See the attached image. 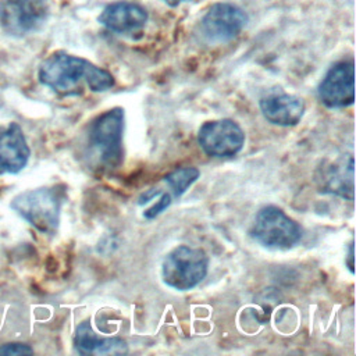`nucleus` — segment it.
Here are the masks:
<instances>
[{"mask_svg":"<svg viewBox=\"0 0 356 356\" xmlns=\"http://www.w3.org/2000/svg\"><path fill=\"white\" fill-rule=\"evenodd\" d=\"M75 348L81 355H120L127 353V343L121 338H100L95 334L89 321L78 325Z\"/></svg>","mask_w":356,"mask_h":356,"instance_id":"4468645a","label":"nucleus"},{"mask_svg":"<svg viewBox=\"0 0 356 356\" xmlns=\"http://www.w3.org/2000/svg\"><path fill=\"white\" fill-rule=\"evenodd\" d=\"M161 192L159 191V189H149L147 192H145V193H142L140 196H139V200H138V203L139 204H143V203H146V202H149L150 199H153V197H156L157 195H160Z\"/></svg>","mask_w":356,"mask_h":356,"instance_id":"a211bd4d","label":"nucleus"},{"mask_svg":"<svg viewBox=\"0 0 356 356\" xmlns=\"http://www.w3.org/2000/svg\"><path fill=\"white\" fill-rule=\"evenodd\" d=\"M165 3H168V4H171V6H177V4H179L181 1H186V0H164Z\"/></svg>","mask_w":356,"mask_h":356,"instance_id":"aec40b11","label":"nucleus"},{"mask_svg":"<svg viewBox=\"0 0 356 356\" xmlns=\"http://www.w3.org/2000/svg\"><path fill=\"white\" fill-rule=\"evenodd\" d=\"M11 207L42 234H54L60 222L61 197L51 188L21 192L11 200Z\"/></svg>","mask_w":356,"mask_h":356,"instance_id":"7ed1b4c3","label":"nucleus"},{"mask_svg":"<svg viewBox=\"0 0 356 356\" xmlns=\"http://www.w3.org/2000/svg\"><path fill=\"white\" fill-rule=\"evenodd\" d=\"M97 21L107 29L118 33L134 32L145 26L147 13L143 7L129 1H115L103 8Z\"/></svg>","mask_w":356,"mask_h":356,"instance_id":"ddd939ff","label":"nucleus"},{"mask_svg":"<svg viewBox=\"0 0 356 356\" xmlns=\"http://www.w3.org/2000/svg\"><path fill=\"white\" fill-rule=\"evenodd\" d=\"M248 17L242 8L231 3H216L204 14L200 31L206 40L224 43L236 38L245 28Z\"/></svg>","mask_w":356,"mask_h":356,"instance_id":"6e6552de","label":"nucleus"},{"mask_svg":"<svg viewBox=\"0 0 356 356\" xmlns=\"http://www.w3.org/2000/svg\"><path fill=\"white\" fill-rule=\"evenodd\" d=\"M29 146L21 127L11 122L0 127V175L19 172L29 160Z\"/></svg>","mask_w":356,"mask_h":356,"instance_id":"9d476101","label":"nucleus"},{"mask_svg":"<svg viewBox=\"0 0 356 356\" xmlns=\"http://www.w3.org/2000/svg\"><path fill=\"white\" fill-rule=\"evenodd\" d=\"M260 110L268 122L280 127H293L303 117L305 102L289 93H270L260 99Z\"/></svg>","mask_w":356,"mask_h":356,"instance_id":"f8f14e48","label":"nucleus"},{"mask_svg":"<svg viewBox=\"0 0 356 356\" xmlns=\"http://www.w3.org/2000/svg\"><path fill=\"white\" fill-rule=\"evenodd\" d=\"M353 156L330 160L317 171L320 191L353 200Z\"/></svg>","mask_w":356,"mask_h":356,"instance_id":"9b49d317","label":"nucleus"},{"mask_svg":"<svg viewBox=\"0 0 356 356\" xmlns=\"http://www.w3.org/2000/svg\"><path fill=\"white\" fill-rule=\"evenodd\" d=\"M197 142L209 156L232 157L243 147L245 134L234 120H213L200 127Z\"/></svg>","mask_w":356,"mask_h":356,"instance_id":"0eeeda50","label":"nucleus"},{"mask_svg":"<svg viewBox=\"0 0 356 356\" xmlns=\"http://www.w3.org/2000/svg\"><path fill=\"white\" fill-rule=\"evenodd\" d=\"M200 172L195 167H182L177 168L172 172L167 174L164 177V181L168 184V186L172 189L174 195L177 197L182 196L199 178Z\"/></svg>","mask_w":356,"mask_h":356,"instance_id":"2eb2a0df","label":"nucleus"},{"mask_svg":"<svg viewBox=\"0 0 356 356\" xmlns=\"http://www.w3.org/2000/svg\"><path fill=\"white\" fill-rule=\"evenodd\" d=\"M349 270L353 273V242L349 245Z\"/></svg>","mask_w":356,"mask_h":356,"instance_id":"6ab92c4d","label":"nucleus"},{"mask_svg":"<svg viewBox=\"0 0 356 356\" xmlns=\"http://www.w3.org/2000/svg\"><path fill=\"white\" fill-rule=\"evenodd\" d=\"M33 350L25 343H6L0 346V355H28Z\"/></svg>","mask_w":356,"mask_h":356,"instance_id":"f3484780","label":"nucleus"},{"mask_svg":"<svg viewBox=\"0 0 356 356\" xmlns=\"http://www.w3.org/2000/svg\"><path fill=\"white\" fill-rule=\"evenodd\" d=\"M170 204H171V196H170L168 193H161L160 199H159L150 209H147V210L143 213V216H145L146 218H149V220H153V218H156L160 213H163Z\"/></svg>","mask_w":356,"mask_h":356,"instance_id":"dca6fc26","label":"nucleus"},{"mask_svg":"<svg viewBox=\"0 0 356 356\" xmlns=\"http://www.w3.org/2000/svg\"><path fill=\"white\" fill-rule=\"evenodd\" d=\"M47 13V0H1L0 26L10 35L24 36L38 31Z\"/></svg>","mask_w":356,"mask_h":356,"instance_id":"423d86ee","label":"nucleus"},{"mask_svg":"<svg viewBox=\"0 0 356 356\" xmlns=\"http://www.w3.org/2000/svg\"><path fill=\"white\" fill-rule=\"evenodd\" d=\"M39 81L63 96L81 95L85 86L92 92H104L114 86V76L78 56L53 53L39 67Z\"/></svg>","mask_w":356,"mask_h":356,"instance_id":"f257e3e1","label":"nucleus"},{"mask_svg":"<svg viewBox=\"0 0 356 356\" xmlns=\"http://www.w3.org/2000/svg\"><path fill=\"white\" fill-rule=\"evenodd\" d=\"M318 97L328 108H343L355 102V67L352 60L335 63L318 85Z\"/></svg>","mask_w":356,"mask_h":356,"instance_id":"1a4fd4ad","label":"nucleus"},{"mask_svg":"<svg viewBox=\"0 0 356 356\" xmlns=\"http://www.w3.org/2000/svg\"><path fill=\"white\" fill-rule=\"evenodd\" d=\"M124 110L114 107L97 115L88 128L89 152L102 168L114 170L122 163Z\"/></svg>","mask_w":356,"mask_h":356,"instance_id":"f03ea898","label":"nucleus"},{"mask_svg":"<svg viewBox=\"0 0 356 356\" xmlns=\"http://www.w3.org/2000/svg\"><path fill=\"white\" fill-rule=\"evenodd\" d=\"M250 236L270 249H289L302 239V228L275 206L259 210L249 231Z\"/></svg>","mask_w":356,"mask_h":356,"instance_id":"39448f33","label":"nucleus"},{"mask_svg":"<svg viewBox=\"0 0 356 356\" xmlns=\"http://www.w3.org/2000/svg\"><path fill=\"white\" fill-rule=\"evenodd\" d=\"M209 260L202 249L179 245L167 253L161 263L163 281L178 291H188L203 281Z\"/></svg>","mask_w":356,"mask_h":356,"instance_id":"20e7f679","label":"nucleus"}]
</instances>
